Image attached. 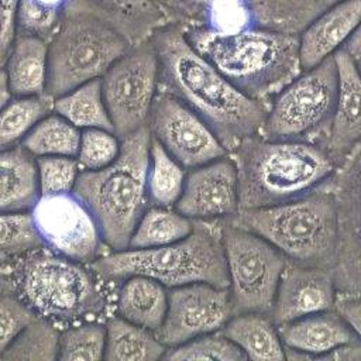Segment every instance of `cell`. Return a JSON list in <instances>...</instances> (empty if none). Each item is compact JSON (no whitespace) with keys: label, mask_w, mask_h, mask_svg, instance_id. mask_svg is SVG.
<instances>
[{"label":"cell","mask_w":361,"mask_h":361,"mask_svg":"<svg viewBox=\"0 0 361 361\" xmlns=\"http://www.w3.org/2000/svg\"><path fill=\"white\" fill-rule=\"evenodd\" d=\"M151 39L158 58V92L195 111L227 152L259 133L268 107L231 85L189 44L179 25L166 24Z\"/></svg>","instance_id":"6da1fadb"},{"label":"cell","mask_w":361,"mask_h":361,"mask_svg":"<svg viewBox=\"0 0 361 361\" xmlns=\"http://www.w3.org/2000/svg\"><path fill=\"white\" fill-rule=\"evenodd\" d=\"M240 209L281 204L329 183L337 162L324 145L312 141L244 138L233 151Z\"/></svg>","instance_id":"7a4b0ae2"},{"label":"cell","mask_w":361,"mask_h":361,"mask_svg":"<svg viewBox=\"0 0 361 361\" xmlns=\"http://www.w3.org/2000/svg\"><path fill=\"white\" fill-rule=\"evenodd\" d=\"M189 44L231 85L268 107L302 71L299 34L254 27L234 34L183 30Z\"/></svg>","instance_id":"3957f363"},{"label":"cell","mask_w":361,"mask_h":361,"mask_svg":"<svg viewBox=\"0 0 361 361\" xmlns=\"http://www.w3.org/2000/svg\"><path fill=\"white\" fill-rule=\"evenodd\" d=\"M118 157L106 168L80 171L73 192L93 214L110 251L128 248L131 234L149 206L147 169L148 126L124 137Z\"/></svg>","instance_id":"277c9868"},{"label":"cell","mask_w":361,"mask_h":361,"mask_svg":"<svg viewBox=\"0 0 361 361\" xmlns=\"http://www.w3.org/2000/svg\"><path fill=\"white\" fill-rule=\"evenodd\" d=\"M90 269L104 282L142 275L166 289L193 282L228 288L220 220H193L192 233L168 245L111 251Z\"/></svg>","instance_id":"5b68a950"},{"label":"cell","mask_w":361,"mask_h":361,"mask_svg":"<svg viewBox=\"0 0 361 361\" xmlns=\"http://www.w3.org/2000/svg\"><path fill=\"white\" fill-rule=\"evenodd\" d=\"M4 283L8 285L38 316L52 323L97 317L107 299L96 274L82 262L47 247L30 250L13 258Z\"/></svg>","instance_id":"8992f818"},{"label":"cell","mask_w":361,"mask_h":361,"mask_svg":"<svg viewBox=\"0 0 361 361\" xmlns=\"http://www.w3.org/2000/svg\"><path fill=\"white\" fill-rule=\"evenodd\" d=\"M272 244L290 262L333 271L337 252V209L327 185L268 207L240 209L226 219Z\"/></svg>","instance_id":"52a82bcc"},{"label":"cell","mask_w":361,"mask_h":361,"mask_svg":"<svg viewBox=\"0 0 361 361\" xmlns=\"http://www.w3.org/2000/svg\"><path fill=\"white\" fill-rule=\"evenodd\" d=\"M131 42L109 21L78 0L48 44L47 94L56 99L102 76Z\"/></svg>","instance_id":"ba28073f"},{"label":"cell","mask_w":361,"mask_h":361,"mask_svg":"<svg viewBox=\"0 0 361 361\" xmlns=\"http://www.w3.org/2000/svg\"><path fill=\"white\" fill-rule=\"evenodd\" d=\"M168 24L234 34L262 27L299 34L324 6L320 0H151Z\"/></svg>","instance_id":"9c48e42d"},{"label":"cell","mask_w":361,"mask_h":361,"mask_svg":"<svg viewBox=\"0 0 361 361\" xmlns=\"http://www.w3.org/2000/svg\"><path fill=\"white\" fill-rule=\"evenodd\" d=\"M337 79L334 55L303 69L272 97L258 134L267 140L324 145L336 106Z\"/></svg>","instance_id":"30bf717a"},{"label":"cell","mask_w":361,"mask_h":361,"mask_svg":"<svg viewBox=\"0 0 361 361\" xmlns=\"http://www.w3.org/2000/svg\"><path fill=\"white\" fill-rule=\"evenodd\" d=\"M233 312L269 314L288 259L258 234L220 219Z\"/></svg>","instance_id":"8fae6325"},{"label":"cell","mask_w":361,"mask_h":361,"mask_svg":"<svg viewBox=\"0 0 361 361\" xmlns=\"http://www.w3.org/2000/svg\"><path fill=\"white\" fill-rule=\"evenodd\" d=\"M100 80L116 135L123 140L145 127L158 93V58L152 39L131 45Z\"/></svg>","instance_id":"7c38bea8"},{"label":"cell","mask_w":361,"mask_h":361,"mask_svg":"<svg viewBox=\"0 0 361 361\" xmlns=\"http://www.w3.org/2000/svg\"><path fill=\"white\" fill-rule=\"evenodd\" d=\"M44 247L82 264L111 252L87 206L75 192L41 195L30 210Z\"/></svg>","instance_id":"4fadbf2b"},{"label":"cell","mask_w":361,"mask_h":361,"mask_svg":"<svg viewBox=\"0 0 361 361\" xmlns=\"http://www.w3.org/2000/svg\"><path fill=\"white\" fill-rule=\"evenodd\" d=\"M327 186L337 209V292L361 296V140L337 165Z\"/></svg>","instance_id":"5bb4252c"},{"label":"cell","mask_w":361,"mask_h":361,"mask_svg":"<svg viewBox=\"0 0 361 361\" xmlns=\"http://www.w3.org/2000/svg\"><path fill=\"white\" fill-rule=\"evenodd\" d=\"M147 126L151 137L186 171L227 155V149L213 130L168 93H157Z\"/></svg>","instance_id":"9a60e30c"},{"label":"cell","mask_w":361,"mask_h":361,"mask_svg":"<svg viewBox=\"0 0 361 361\" xmlns=\"http://www.w3.org/2000/svg\"><path fill=\"white\" fill-rule=\"evenodd\" d=\"M234 314L228 288L193 282L168 290V307L158 338L169 347L214 333Z\"/></svg>","instance_id":"2e32d148"},{"label":"cell","mask_w":361,"mask_h":361,"mask_svg":"<svg viewBox=\"0 0 361 361\" xmlns=\"http://www.w3.org/2000/svg\"><path fill=\"white\" fill-rule=\"evenodd\" d=\"M173 207L192 220L234 216L240 210V197L233 159L226 155L188 171L183 190Z\"/></svg>","instance_id":"e0dca14e"},{"label":"cell","mask_w":361,"mask_h":361,"mask_svg":"<svg viewBox=\"0 0 361 361\" xmlns=\"http://www.w3.org/2000/svg\"><path fill=\"white\" fill-rule=\"evenodd\" d=\"M333 271L288 261L269 313L275 326L333 310L337 299Z\"/></svg>","instance_id":"ac0fdd59"},{"label":"cell","mask_w":361,"mask_h":361,"mask_svg":"<svg viewBox=\"0 0 361 361\" xmlns=\"http://www.w3.org/2000/svg\"><path fill=\"white\" fill-rule=\"evenodd\" d=\"M334 59L337 97L324 147L338 165L361 140V73L355 59L344 48L334 54Z\"/></svg>","instance_id":"d6986e66"},{"label":"cell","mask_w":361,"mask_h":361,"mask_svg":"<svg viewBox=\"0 0 361 361\" xmlns=\"http://www.w3.org/2000/svg\"><path fill=\"white\" fill-rule=\"evenodd\" d=\"M360 24L361 0H341L322 10L299 32L302 68H313L344 48Z\"/></svg>","instance_id":"ffe728a7"},{"label":"cell","mask_w":361,"mask_h":361,"mask_svg":"<svg viewBox=\"0 0 361 361\" xmlns=\"http://www.w3.org/2000/svg\"><path fill=\"white\" fill-rule=\"evenodd\" d=\"M278 333L286 358L298 360H323L333 350L358 340L334 309L281 324Z\"/></svg>","instance_id":"44dd1931"},{"label":"cell","mask_w":361,"mask_h":361,"mask_svg":"<svg viewBox=\"0 0 361 361\" xmlns=\"http://www.w3.org/2000/svg\"><path fill=\"white\" fill-rule=\"evenodd\" d=\"M48 41L16 34L3 72L11 96H38L47 93Z\"/></svg>","instance_id":"7402d4cb"},{"label":"cell","mask_w":361,"mask_h":361,"mask_svg":"<svg viewBox=\"0 0 361 361\" xmlns=\"http://www.w3.org/2000/svg\"><path fill=\"white\" fill-rule=\"evenodd\" d=\"M39 196L35 157L21 145L0 151V213L30 212Z\"/></svg>","instance_id":"603a6c76"},{"label":"cell","mask_w":361,"mask_h":361,"mask_svg":"<svg viewBox=\"0 0 361 361\" xmlns=\"http://www.w3.org/2000/svg\"><path fill=\"white\" fill-rule=\"evenodd\" d=\"M166 307V288L148 276H128L117 292V314L155 333H158L162 326Z\"/></svg>","instance_id":"cb8c5ba5"},{"label":"cell","mask_w":361,"mask_h":361,"mask_svg":"<svg viewBox=\"0 0 361 361\" xmlns=\"http://www.w3.org/2000/svg\"><path fill=\"white\" fill-rule=\"evenodd\" d=\"M116 27L131 45L149 39L166 25L161 10L151 0H78Z\"/></svg>","instance_id":"d4e9b609"},{"label":"cell","mask_w":361,"mask_h":361,"mask_svg":"<svg viewBox=\"0 0 361 361\" xmlns=\"http://www.w3.org/2000/svg\"><path fill=\"white\" fill-rule=\"evenodd\" d=\"M250 360L271 361L286 358L278 327L269 314L247 312L233 314L220 330Z\"/></svg>","instance_id":"484cf974"},{"label":"cell","mask_w":361,"mask_h":361,"mask_svg":"<svg viewBox=\"0 0 361 361\" xmlns=\"http://www.w3.org/2000/svg\"><path fill=\"white\" fill-rule=\"evenodd\" d=\"M166 345L152 330L134 324L118 314L106 323L104 358L107 361H154L164 358Z\"/></svg>","instance_id":"4316f807"},{"label":"cell","mask_w":361,"mask_h":361,"mask_svg":"<svg viewBox=\"0 0 361 361\" xmlns=\"http://www.w3.org/2000/svg\"><path fill=\"white\" fill-rule=\"evenodd\" d=\"M54 111L79 130H113V123L104 103L102 80H89L71 92L54 99Z\"/></svg>","instance_id":"83f0119b"},{"label":"cell","mask_w":361,"mask_h":361,"mask_svg":"<svg viewBox=\"0 0 361 361\" xmlns=\"http://www.w3.org/2000/svg\"><path fill=\"white\" fill-rule=\"evenodd\" d=\"M54 111V97L11 96L0 107V151L17 147L34 126Z\"/></svg>","instance_id":"f1b7e54d"},{"label":"cell","mask_w":361,"mask_h":361,"mask_svg":"<svg viewBox=\"0 0 361 361\" xmlns=\"http://www.w3.org/2000/svg\"><path fill=\"white\" fill-rule=\"evenodd\" d=\"M193 230V220L175 207L148 206L138 220L128 248H151L176 243Z\"/></svg>","instance_id":"f546056e"},{"label":"cell","mask_w":361,"mask_h":361,"mask_svg":"<svg viewBox=\"0 0 361 361\" xmlns=\"http://www.w3.org/2000/svg\"><path fill=\"white\" fill-rule=\"evenodd\" d=\"M188 171L151 137L147 169V195L149 206L173 207L183 190Z\"/></svg>","instance_id":"4dcf8cb0"},{"label":"cell","mask_w":361,"mask_h":361,"mask_svg":"<svg viewBox=\"0 0 361 361\" xmlns=\"http://www.w3.org/2000/svg\"><path fill=\"white\" fill-rule=\"evenodd\" d=\"M80 131L66 118L52 111L34 126L20 145L35 158L44 155L76 157Z\"/></svg>","instance_id":"1f68e13d"},{"label":"cell","mask_w":361,"mask_h":361,"mask_svg":"<svg viewBox=\"0 0 361 361\" xmlns=\"http://www.w3.org/2000/svg\"><path fill=\"white\" fill-rule=\"evenodd\" d=\"M72 0H17L16 34L51 41L65 20Z\"/></svg>","instance_id":"d6a6232c"},{"label":"cell","mask_w":361,"mask_h":361,"mask_svg":"<svg viewBox=\"0 0 361 361\" xmlns=\"http://www.w3.org/2000/svg\"><path fill=\"white\" fill-rule=\"evenodd\" d=\"M61 331L54 323L42 316H37L7 347L0 360H30L52 361L58 360Z\"/></svg>","instance_id":"836d02e7"},{"label":"cell","mask_w":361,"mask_h":361,"mask_svg":"<svg viewBox=\"0 0 361 361\" xmlns=\"http://www.w3.org/2000/svg\"><path fill=\"white\" fill-rule=\"evenodd\" d=\"M106 347V324L87 322L72 326L59 334L58 360H103Z\"/></svg>","instance_id":"e575fe53"},{"label":"cell","mask_w":361,"mask_h":361,"mask_svg":"<svg viewBox=\"0 0 361 361\" xmlns=\"http://www.w3.org/2000/svg\"><path fill=\"white\" fill-rule=\"evenodd\" d=\"M162 360H219L241 361L247 360L244 353L220 330L197 336L186 343L166 348Z\"/></svg>","instance_id":"d590c367"},{"label":"cell","mask_w":361,"mask_h":361,"mask_svg":"<svg viewBox=\"0 0 361 361\" xmlns=\"http://www.w3.org/2000/svg\"><path fill=\"white\" fill-rule=\"evenodd\" d=\"M44 247L30 216L25 213H0V264Z\"/></svg>","instance_id":"8d00e7d4"},{"label":"cell","mask_w":361,"mask_h":361,"mask_svg":"<svg viewBox=\"0 0 361 361\" xmlns=\"http://www.w3.org/2000/svg\"><path fill=\"white\" fill-rule=\"evenodd\" d=\"M121 141L114 131L85 128L80 131L76 159L82 171H97L110 165L120 154Z\"/></svg>","instance_id":"74e56055"},{"label":"cell","mask_w":361,"mask_h":361,"mask_svg":"<svg viewBox=\"0 0 361 361\" xmlns=\"http://www.w3.org/2000/svg\"><path fill=\"white\" fill-rule=\"evenodd\" d=\"M35 162L41 195H56L73 190L82 171L76 157L44 155L37 157Z\"/></svg>","instance_id":"f35d334b"},{"label":"cell","mask_w":361,"mask_h":361,"mask_svg":"<svg viewBox=\"0 0 361 361\" xmlns=\"http://www.w3.org/2000/svg\"><path fill=\"white\" fill-rule=\"evenodd\" d=\"M38 314L8 286H0V355Z\"/></svg>","instance_id":"ab89813d"},{"label":"cell","mask_w":361,"mask_h":361,"mask_svg":"<svg viewBox=\"0 0 361 361\" xmlns=\"http://www.w3.org/2000/svg\"><path fill=\"white\" fill-rule=\"evenodd\" d=\"M17 0H0V69H3L7 54L16 37V13Z\"/></svg>","instance_id":"60d3db41"},{"label":"cell","mask_w":361,"mask_h":361,"mask_svg":"<svg viewBox=\"0 0 361 361\" xmlns=\"http://www.w3.org/2000/svg\"><path fill=\"white\" fill-rule=\"evenodd\" d=\"M334 310L344 319L354 336L361 341V296L337 293Z\"/></svg>","instance_id":"b9f144b4"},{"label":"cell","mask_w":361,"mask_h":361,"mask_svg":"<svg viewBox=\"0 0 361 361\" xmlns=\"http://www.w3.org/2000/svg\"><path fill=\"white\" fill-rule=\"evenodd\" d=\"M344 49H345L354 59L361 58V24H360V27L355 30V32L353 34V37L347 41V44L344 45Z\"/></svg>","instance_id":"7bdbcfd3"},{"label":"cell","mask_w":361,"mask_h":361,"mask_svg":"<svg viewBox=\"0 0 361 361\" xmlns=\"http://www.w3.org/2000/svg\"><path fill=\"white\" fill-rule=\"evenodd\" d=\"M11 97L8 89H7V83H6V76L3 69H0V107Z\"/></svg>","instance_id":"ee69618b"},{"label":"cell","mask_w":361,"mask_h":361,"mask_svg":"<svg viewBox=\"0 0 361 361\" xmlns=\"http://www.w3.org/2000/svg\"><path fill=\"white\" fill-rule=\"evenodd\" d=\"M338 1H341V0H320V3L324 6V8L334 4V3H338Z\"/></svg>","instance_id":"f6af8a7d"},{"label":"cell","mask_w":361,"mask_h":361,"mask_svg":"<svg viewBox=\"0 0 361 361\" xmlns=\"http://www.w3.org/2000/svg\"><path fill=\"white\" fill-rule=\"evenodd\" d=\"M3 281H4V275H3V267L0 264V286L3 285Z\"/></svg>","instance_id":"bcb514c9"},{"label":"cell","mask_w":361,"mask_h":361,"mask_svg":"<svg viewBox=\"0 0 361 361\" xmlns=\"http://www.w3.org/2000/svg\"><path fill=\"white\" fill-rule=\"evenodd\" d=\"M355 62H357V66H358V71H360V73H361V58H358V59H355Z\"/></svg>","instance_id":"7dc6e473"}]
</instances>
